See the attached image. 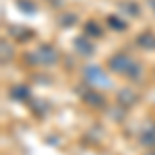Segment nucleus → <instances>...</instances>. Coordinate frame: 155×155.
<instances>
[{
	"mask_svg": "<svg viewBox=\"0 0 155 155\" xmlns=\"http://www.w3.org/2000/svg\"><path fill=\"white\" fill-rule=\"evenodd\" d=\"M110 68L114 72L126 74V77H139V72H141V66L124 52H118L110 58Z\"/></svg>",
	"mask_w": 155,
	"mask_h": 155,
	"instance_id": "1",
	"label": "nucleus"
},
{
	"mask_svg": "<svg viewBox=\"0 0 155 155\" xmlns=\"http://www.w3.org/2000/svg\"><path fill=\"white\" fill-rule=\"evenodd\" d=\"M85 77H87V81L93 87H101V89L110 87V79H107V74L104 72L101 66H87L85 68Z\"/></svg>",
	"mask_w": 155,
	"mask_h": 155,
	"instance_id": "2",
	"label": "nucleus"
},
{
	"mask_svg": "<svg viewBox=\"0 0 155 155\" xmlns=\"http://www.w3.org/2000/svg\"><path fill=\"white\" fill-rule=\"evenodd\" d=\"M31 58L35 60L37 64H46V66H50V64H54V62L58 60V52H56L54 48H50V46H39Z\"/></svg>",
	"mask_w": 155,
	"mask_h": 155,
	"instance_id": "3",
	"label": "nucleus"
},
{
	"mask_svg": "<svg viewBox=\"0 0 155 155\" xmlns=\"http://www.w3.org/2000/svg\"><path fill=\"white\" fill-rule=\"evenodd\" d=\"M137 41H139V46H143L145 50H155V35H153V33H149V31L143 33Z\"/></svg>",
	"mask_w": 155,
	"mask_h": 155,
	"instance_id": "4",
	"label": "nucleus"
},
{
	"mask_svg": "<svg viewBox=\"0 0 155 155\" xmlns=\"http://www.w3.org/2000/svg\"><path fill=\"white\" fill-rule=\"evenodd\" d=\"M141 143L147 145V147H155V126L149 128V130H145L143 134H141Z\"/></svg>",
	"mask_w": 155,
	"mask_h": 155,
	"instance_id": "5",
	"label": "nucleus"
},
{
	"mask_svg": "<svg viewBox=\"0 0 155 155\" xmlns=\"http://www.w3.org/2000/svg\"><path fill=\"white\" fill-rule=\"evenodd\" d=\"M74 46H77V48H81L79 52H81V54H85V56H89V54L93 52V46H89V44L85 41V37H79V39L74 41Z\"/></svg>",
	"mask_w": 155,
	"mask_h": 155,
	"instance_id": "6",
	"label": "nucleus"
},
{
	"mask_svg": "<svg viewBox=\"0 0 155 155\" xmlns=\"http://www.w3.org/2000/svg\"><path fill=\"white\" fill-rule=\"evenodd\" d=\"M12 97H15V99H25V97H27V89H25V87H15V89H12Z\"/></svg>",
	"mask_w": 155,
	"mask_h": 155,
	"instance_id": "7",
	"label": "nucleus"
},
{
	"mask_svg": "<svg viewBox=\"0 0 155 155\" xmlns=\"http://www.w3.org/2000/svg\"><path fill=\"white\" fill-rule=\"evenodd\" d=\"M151 6H153V8H155V0H151Z\"/></svg>",
	"mask_w": 155,
	"mask_h": 155,
	"instance_id": "8",
	"label": "nucleus"
},
{
	"mask_svg": "<svg viewBox=\"0 0 155 155\" xmlns=\"http://www.w3.org/2000/svg\"><path fill=\"white\" fill-rule=\"evenodd\" d=\"M149 155H155V151H151V153H149Z\"/></svg>",
	"mask_w": 155,
	"mask_h": 155,
	"instance_id": "9",
	"label": "nucleus"
}]
</instances>
